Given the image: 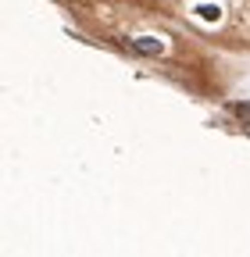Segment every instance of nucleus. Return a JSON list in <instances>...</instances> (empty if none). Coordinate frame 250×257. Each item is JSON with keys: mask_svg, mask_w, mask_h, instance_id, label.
<instances>
[{"mask_svg": "<svg viewBox=\"0 0 250 257\" xmlns=\"http://www.w3.org/2000/svg\"><path fill=\"white\" fill-rule=\"evenodd\" d=\"M133 50H140V54H161L165 43L154 40V36H143V40H133Z\"/></svg>", "mask_w": 250, "mask_h": 257, "instance_id": "1", "label": "nucleus"}, {"mask_svg": "<svg viewBox=\"0 0 250 257\" xmlns=\"http://www.w3.org/2000/svg\"><path fill=\"white\" fill-rule=\"evenodd\" d=\"M232 111H236V118H243V121H250V104H236Z\"/></svg>", "mask_w": 250, "mask_h": 257, "instance_id": "2", "label": "nucleus"}]
</instances>
